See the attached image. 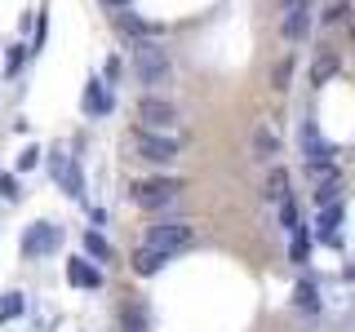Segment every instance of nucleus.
<instances>
[{
    "label": "nucleus",
    "mask_w": 355,
    "mask_h": 332,
    "mask_svg": "<svg viewBox=\"0 0 355 332\" xmlns=\"http://www.w3.org/2000/svg\"><path fill=\"white\" fill-rule=\"evenodd\" d=\"M62 248V226H53V221H31L27 230H22V257L36 261L44 252H58Z\"/></svg>",
    "instance_id": "423d86ee"
},
{
    "label": "nucleus",
    "mask_w": 355,
    "mask_h": 332,
    "mask_svg": "<svg viewBox=\"0 0 355 332\" xmlns=\"http://www.w3.org/2000/svg\"><path fill=\"white\" fill-rule=\"evenodd\" d=\"M342 213H347V208H342V199H338V204H329V208H320L315 230H311L315 243H324V248H342Z\"/></svg>",
    "instance_id": "6e6552de"
},
{
    "label": "nucleus",
    "mask_w": 355,
    "mask_h": 332,
    "mask_svg": "<svg viewBox=\"0 0 355 332\" xmlns=\"http://www.w3.org/2000/svg\"><path fill=\"white\" fill-rule=\"evenodd\" d=\"M133 116H138L142 129L169 133L178 120H182V111H178V102H173V98H164V93H142L138 102H133Z\"/></svg>",
    "instance_id": "39448f33"
},
{
    "label": "nucleus",
    "mask_w": 355,
    "mask_h": 332,
    "mask_svg": "<svg viewBox=\"0 0 355 332\" xmlns=\"http://www.w3.org/2000/svg\"><path fill=\"white\" fill-rule=\"evenodd\" d=\"M342 18H347V5H329L324 14H320V22H324V27H338Z\"/></svg>",
    "instance_id": "a878e982"
},
{
    "label": "nucleus",
    "mask_w": 355,
    "mask_h": 332,
    "mask_svg": "<svg viewBox=\"0 0 355 332\" xmlns=\"http://www.w3.org/2000/svg\"><path fill=\"white\" fill-rule=\"evenodd\" d=\"M44 40H49V18H40V22H36V44H31V53H40V49H44Z\"/></svg>",
    "instance_id": "cd10ccee"
},
{
    "label": "nucleus",
    "mask_w": 355,
    "mask_h": 332,
    "mask_svg": "<svg viewBox=\"0 0 355 332\" xmlns=\"http://www.w3.org/2000/svg\"><path fill=\"white\" fill-rule=\"evenodd\" d=\"M280 226L288 230V235L302 226V208H297V199H284V204H280Z\"/></svg>",
    "instance_id": "4be33fe9"
},
{
    "label": "nucleus",
    "mask_w": 355,
    "mask_h": 332,
    "mask_svg": "<svg viewBox=\"0 0 355 332\" xmlns=\"http://www.w3.org/2000/svg\"><path fill=\"white\" fill-rule=\"evenodd\" d=\"M173 261V252H164V248H151V243H142L138 252L129 257V266H133V275H142V279H151V275H160L164 266Z\"/></svg>",
    "instance_id": "9d476101"
},
{
    "label": "nucleus",
    "mask_w": 355,
    "mask_h": 332,
    "mask_svg": "<svg viewBox=\"0 0 355 332\" xmlns=\"http://www.w3.org/2000/svg\"><path fill=\"white\" fill-rule=\"evenodd\" d=\"M0 199H9V204H18L22 199V182L14 173H0Z\"/></svg>",
    "instance_id": "5701e85b"
},
{
    "label": "nucleus",
    "mask_w": 355,
    "mask_h": 332,
    "mask_svg": "<svg viewBox=\"0 0 355 332\" xmlns=\"http://www.w3.org/2000/svg\"><path fill=\"white\" fill-rule=\"evenodd\" d=\"M306 31H311V9H302V14H284V18H280V36H284L288 44L306 40Z\"/></svg>",
    "instance_id": "2eb2a0df"
},
{
    "label": "nucleus",
    "mask_w": 355,
    "mask_h": 332,
    "mask_svg": "<svg viewBox=\"0 0 355 332\" xmlns=\"http://www.w3.org/2000/svg\"><path fill=\"white\" fill-rule=\"evenodd\" d=\"M333 75H338V53H320L315 66H311V89H324Z\"/></svg>",
    "instance_id": "a211bd4d"
},
{
    "label": "nucleus",
    "mask_w": 355,
    "mask_h": 332,
    "mask_svg": "<svg viewBox=\"0 0 355 332\" xmlns=\"http://www.w3.org/2000/svg\"><path fill=\"white\" fill-rule=\"evenodd\" d=\"M36 164H40V147H27V151L18 155V169H22V173H27V169H36Z\"/></svg>",
    "instance_id": "bb28decb"
},
{
    "label": "nucleus",
    "mask_w": 355,
    "mask_h": 332,
    "mask_svg": "<svg viewBox=\"0 0 355 332\" xmlns=\"http://www.w3.org/2000/svg\"><path fill=\"white\" fill-rule=\"evenodd\" d=\"M288 186H293V177H288V169H284V164H271V169H266V182H262V195H266V204H275V208H280L284 199H293V191H288Z\"/></svg>",
    "instance_id": "9b49d317"
},
{
    "label": "nucleus",
    "mask_w": 355,
    "mask_h": 332,
    "mask_svg": "<svg viewBox=\"0 0 355 332\" xmlns=\"http://www.w3.org/2000/svg\"><path fill=\"white\" fill-rule=\"evenodd\" d=\"M293 306L306 310V315H320V288H315V279H297L293 284Z\"/></svg>",
    "instance_id": "f3484780"
},
{
    "label": "nucleus",
    "mask_w": 355,
    "mask_h": 332,
    "mask_svg": "<svg viewBox=\"0 0 355 332\" xmlns=\"http://www.w3.org/2000/svg\"><path fill=\"white\" fill-rule=\"evenodd\" d=\"M302 9H311V0H280V14H302Z\"/></svg>",
    "instance_id": "c85d7f7f"
},
{
    "label": "nucleus",
    "mask_w": 355,
    "mask_h": 332,
    "mask_svg": "<svg viewBox=\"0 0 355 332\" xmlns=\"http://www.w3.org/2000/svg\"><path fill=\"white\" fill-rule=\"evenodd\" d=\"M58 186L71 199H85V169H80V155H71V164L62 169V177H58Z\"/></svg>",
    "instance_id": "dca6fc26"
},
{
    "label": "nucleus",
    "mask_w": 355,
    "mask_h": 332,
    "mask_svg": "<svg viewBox=\"0 0 355 332\" xmlns=\"http://www.w3.org/2000/svg\"><path fill=\"white\" fill-rule=\"evenodd\" d=\"M22 310H27V297H22V293H0V324L18 319Z\"/></svg>",
    "instance_id": "412c9836"
},
{
    "label": "nucleus",
    "mask_w": 355,
    "mask_h": 332,
    "mask_svg": "<svg viewBox=\"0 0 355 332\" xmlns=\"http://www.w3.org/2000/svg\"><path fill=\"white\" fill-rule=\"evenodd\" d=\"M249 147H253V160H262V164H275V155H284V142H280V133H275L266 120H258L253 124V138H249Z\"/></svg>",
    "instance_id": "1a4fd4ad"
},
{
    "label": "nucleus",
    "mask_w": 355,
    "mask_h": 332,
    "mask_svg": "<svg viewBox=\"0 0 355 332\" xmlns=\"http://www.w3.org/2000/svg\"><path fill=\"white\" fill-rule=\"evenodd\" d=\"M133 75H138V84H147V93L155 84H169V75H173L169 53L155 40H133Z\"/></svg>",
    "instance_id": "7ed1b4c3"
},
{
    "label": "nucleus",
    "mask_w": 355,
    "mask_h": 332,
    "mask_svg": "<svg viewBox=\"0 0 355 332\" xmlns=\"http://www.w3.org/2000/svg\"><path fill=\"white\" fill-rule=\"evenodd\" d=\"M107 14H120V9H133V0H103Z\"/></svg>",
    "instance_id": "7c9ffc66"
},
{
    "label": "nucleus",
    "mask_w": 355,
    "mask_h": 332,
    "mask_svg": "<svg viewBox=\"0 0 355 332\" xmlns=\"http://www.w3.org/2000/svg\"><path fill=\"white\" fill-rule=\"evenodd\" d=\"M311 243H315L311 226H297L293 235H288V261H293V266H306L311 261Z\"/></svg>",
    "instance_id": "4468645a"
},
{
    "label": "nucleus",
    "mask_w": 355,
    "mask_h": 332,
    "mask_svg": "<svg viewBox=\"0 0 355 332\" xmlns=\"http://www.w3.org/2000/svg\"><path fill=\"white\" fill-rule=\"evenodd\" d=\"M31 53V44H9V58H5V75H18V66H22V58Z\"/></svg>",
    "instance_id": "b1692460"
},
{
    "label": "nucleus",
    "mask_w": 355,
    "mask_h": 332,
    "mask_svg": "<svg viewBox=\"0 0 355 332\" xmlns=\"http://www.w3.org/2000/svg\"><path fill=\"white\" fill-rule=\"evenodd\" d=\"M80 243H85V252H89L94 261H111V243H107L103 235H98V230H85Z\"/></svg>",
    "instance_id": "aec40b11"
},
{
    "label": "nucleus",
    "mask_w": 355,
    "mask_h": 332,
    "mask_svg": "<svg viewBox=\"0 0 355 332\" xmlns=\"http://www.w3.org/2000/svg\"><path fill=\"white\" fill-rule=\"evenodd\" d=\"M133 155H138L142 164H151V169H169V164L182 155V142L173 138V133H155V129H133Z\"/></svg>",
    "instance_id": "f03ea898"
},
{
    "label": "nucleus",
    "mask_w": 355,
    "mask_h": 332,
    "mask_svg": "<svg viewBox=\"0 0 355 332\" xmlns=\"http://www.w3.org/2000/svg\"><path fill=\"white\" fill-rule=\"evenodd\" d=\"M120 75H125V62H120V58H116V53H111V58L103 62V80H107L111 89H116V84H120Z\"/></svg>",
    "instance_id": "393cba45"
},
{
    "label": "nucleus",
    "mask_w": 355,
    "mask_h": 332,
    "mask_svg": "<svg viewBox=\"0 0 355 332\" xmlns=\"http://www.w3.org/2000/svg\"><path fill=\"white\" fill-rule=\"evenodd\" d=\"M107 18H111V27L125 31L129 40H151V22H147V18H138L133 9H120V14H107Z\"/></svg>",
    "instance_id": "ddd939ff"
},
{
    "label": "nucleus",
    "mask_w": 355,
    "mask_h": 332,
    "mask_svg": "<svg viewBox=\"0 0 355 332\" xmlns=\"http://www.w3.org/2000/svg\"><path fill=\"white\" fill-rule=\"evenodd\" d=\"M187 182L173 173H151V177H138V182L129 186V199L138 208H147V213H164V208H173L178 199H182Z\"/></svg>",
    "instance_id": "f257e3e1"
},
{
    "label": "nucleus",
    "mask_w": 355,
    "mask_h": 332,
    "mask_svg": "<svg viewBox=\"0 0 355 332\" xmlns=\"http://www.w3.org/2000/svg\"><path fill=\"white\" fill-rule=\"evenodd\" d=\"M85 111H89V120H107L111 111H116V89H111L103 75H94V80L85 84Z\"/></svg>",
    "instance_id": "0eeeda50"
},
{
    "label": "nucleus",
    "mask_w": 355,
    "mask_h": 332,
    "mask_svg": "<svg viewBox=\"0 0 355 332\" xmlns=\"http://www.w3.org/2000/svg\"><path fill=\"white\" fill-rule=\"evenodd\" d=\"M125 324L129 332H142V310H125Z\"/></svg>",
    "instance_id": "c756f323"
},
{
    "label": "nucleus",
    "mask_w": 355,
    "mask_h": 332,
    "mask_svg": "<svg viewBox=\"0 0 355 332\" xmlns=\"http://www.w3.org/2000/svg\"><path fill=\"white\" fill-rule=\"evenodd\" d=\"M293 71H297V58L293 53H284L280 62H275V71H271V84H275V93H284L288 80H293Z\"/></svg>",
    "instance_id": "6ab92c4d"
},
{
    "label": "nucleus",
    "mask_w": 355,
    "mask_h": 332,
    "mask_svg": "<svg viewBox=\"0 0 355 332\" xmlns=\"http://www.w3.org/2000/svg\"><path fill=\"white\" fill-rule=\"evenodd\" d=\"M67 284L98 293V288H103V270H98V266L89 261V257H71V261H67Z\"/></svg>",
    "instance_id": "f8f14e48"
},
{
    "label": "nucleus",
    "mask_w": 355,
    "mask_h": 332,
    "mask_svg": "<svg viewBox=\"0 0 355 332\" xmlns=\"http://www.w3.org/2000/svg\"><path fill=\"white\" fill-rule=\"evenodd\" d=\"M142 243H151V248H164V252H187L196 243V226L191 221H182V217H164V221H151L147 226V239Z\"/></svg>",
    "instance_id": "20e7f679"
}]
</instances>
